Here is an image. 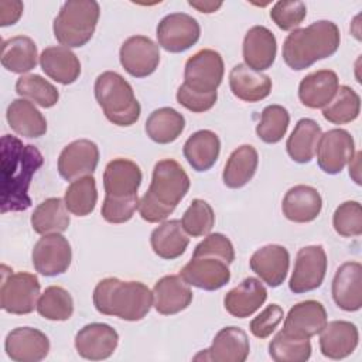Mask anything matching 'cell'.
Wrapping results in <instances>:
<instances>
[{
  "label": "cell",
  "mask_w": 362,
  "mask_h": 362,
  "mask_svg": "<svg viewBox=\"0 0 362 362\" xmlns=\"http://www.w3.org/2000/svg\"><path fill=\"white\" fill-rule=\"evenodd\" d=\"M42 164L44 157L35 146L23 144L11 134L1 137V214L30 208L31 178Z\"/></svg>",
  "instance_id": "cell-1"
},
{
  "label": "cell",
  "mask_w": 362,
  "mask_h": 362,
  "mask_svg": "<svg viewBox=\"0 0 362 362\" xmlns=\"http://www.w3.org/2000/svg\"><path fill=\"white\" fill-rule=\"evenodd\" d=\"M189 177L173 158L156 163L147 192L139 201V214L148 223L164 222L189 189Z\"/></svg>",
  "instance_id": "cell-2"
},
{
  "label": "cell",
  "mask_w": 362,
  "mask_h": 362,
  "mask_svg": "<svg viewBox=\"0 0 362 362\" xmlns=\"http://www.w3.org/2000/svg\"><path fill=\"white\" fill-rule=\"evenodd\" d=\"M339 28L329 20H318L305 28L293 30L283 44V59L294 71H303L314 62L328 58L339 48Z\"/></svg>",
  "instance_id": "cell-3"
},
{
  "label": "cell",
  "mask_w": 362,
  "mask_h": 362,
  "mask_svg": "<svg viewBox=\"0 0 362 362\" xmlns=\"http://www.w3.org/2000/svg\"><path fill=\"white\" fill-rule=\"evenodd\" d=\"M93 305L103 315L124 321L143 320L153 305V291L141 281H123L117 277L100 280L93 290Z\"/></svg>",
  "instance_id": "cell-4"
},
{
  "label": "cell",
  "mask_w": 362,
  "mask_h": 362,
  "mask_svg": "<svg viewBox=\"0 0 362 362\" xmlns=\"http://www.w3.org/2000/svg\"><path fill=\"white\" fill-rule=\"evenodd\" d=\"M95 98L106 119L116 126H132L140 117L137 102L130 83L117 72H102L95 81Z\"/></svg>",
  "instance_id": "cell-5"
},
{
  "label": "cell",
  "mask_w": 362,
  "mask_h": 362,
  "mask_svg": "<svg viewBox=\"0 0 362 362\" xmlns=\"http://www.w3.org/2000/svg\"><path fill=\"white\" fill-rule=\"evenodd\" d=\"M100 14L95 0H71L62 4L54 18L52 31L57 41L66 48H79L92 38Z\"/></svg>",
  "instance_id": "cell-6"
},
{
  "label": "cell",
  "mask_w": 362,
  "mask_h": 362,
  "mask_svg": "<svg viewBox=\"0 0 362 362\" xmlns=\"http://www.w3.org/2000/svg\"><path fill=\"white\" fill-rule=\"evenodd\" d=\"M40 281L35 274L27 272L13 273L7 266H1L0 305L6 313L24 315L37 308L40 298Z\"/></svg>",
  "instance_id": "cell-7"
},
{
  "label": "cell",
  "mask_w": 362,
  "mask_h": 362,
  "mask_svg": "<svg viewBox=\"0 0 362 362\" xmlns=\"http://www.w3.org/2000/svg\"><path fill=\"white\" fill-rule=\"evenodd\" d=\"M223 59L215 49H201L189 57L184 68V85L195 92L212 93L223 79Z\"/></svg>",
  "instance_id": "cell-8"
},
{
  "label": "cell",
  "mask_w": 362,
  "mask_h": 362,
  "mask_svg": "<svg viewBox=\"0 0 362 362\" xmlns=\"http://www.w3.org/2000/svg\"><path fill=\"white\" fill-rule=\"evenodd\" d=\"M327 273V253L321 245L304 246L297 252L288 288L301 294L318 288Z\"/></svg>",
  "instance_id": "cell-9"
},
{
  "label": "cell",
  "mask_w": 362,
  "mask_h": 362,
  "mask_svg": "<svg viewBox=\"0 0 362 362\" xmlns=\"http://www.w3.org/2000/svg\"><path fill=\"white\" fill-rule=\"evenodd\" d=\"M158 45L173 54L184 52L197 44L201 35L198 21L185 13H171L157 25Z\"/></svg>",
  "instance_id": "cell-10"
},
{
  "label": "cell",
  "mask_w": 362,
  "mask_h": 362,
  "mask_svg": "<svg viewBox=\"0 0 362 362\" xmlns=\"http://www.w3.org/2000/svg\"><path fill=\"white\" fill-rule=\"evenodd\" d=\"M31 260L40 274L54 277L68 270L72 260V249L68 239L61 233L42 235L33 247Z\"/></svg>",
  "instance_id": "cell-11"
},
{
  "label": "cell",
  "mask_w": 362,
  "mask_h": 362,
  "mask_svg": "<svg viewBox=\"0 0 362 362\" xmlns=\"http://www.w3.org/2000/svg\"><path fill=\"white\" fill-rule=\"evenodd\" d=\"M315 154L325 174H339L355 154L354 137L344 129H331L321 134Z\"/></svg>",
  "instance_id": "cell-12"
},
{
  "label": "cell",
  "mask_w": 362,
  "mask_h": 362,
  "mask_svg": "<svg viewBox=\"0 0 362 362\" xmlns=\"http://www.w3.org/2000/svg\"><path fill=\"white\" fill-rule=\"evenodd\" d=\"M120 64L134 78L151 75L160 64L158 45L146 35L129 37L120 47Z\"/></svg>",
  "instance_id": "cell-13"
},
{
  "label": "cell",
  "mask_w": 362,
  "mask_h": 362,
  "mask_svg": "<svg viewBox=\"0 0 362 362\" xmlns=\"http://www.w3.org/2000/svg\"><path fill=\"white\" fill-rule=\"evenodd\" d=\"M182 280L194 287L214 291L222 288L230 280L229 264L214 256H192L180 270Z\"/></svg>",
  "instance_id": "cell-14"
},
{
  "label": "cell",
  "mask_w": 362,
  "mask_h": 362,
  "mask_svg": "<svg viewBox=\"0 0 362 362\" xmlns=\"http://www.w3.org/2000/svg\"><path fill=\"white\" fill-rule=\"evenodd\" d=\"M99 163V148L88 139H79L64 147L58 157V173L66 181L92 175Z\"/></svg>",
  "instance_id": "cell-15"
},
{
  "label": "cell",
  "mask_w": 362,
  "mask_h": 362,
  "mask_svg": "<svg viewBox=\"0 0 362 362\" xmlns=\"http://www.w3.org/2000/svg\"><path fill=\"white\" fill-rule=\"evenodd\" d=\"M250 344L247 334L239 327H225L215 335L208 349L198 352L194 361L243 362L249 356Z\"/></svg>",
  "instance_id": "cell-16"
},
{
  "label": "cell",
  "mask_w": 362,
  "mask_h": 362,
  "mask_svg": "<svg viewBox=\"0 0 362 362\" xmlns=\"http://www.w3.org/2000/svg\"><path fill=\"white\" fill-rule=\"evenodd\" d=\"M119 344V334L105 322H92L82 327L75 335V349L89 361H102L113 355Z\"/></svg>",
  "instance_id": "cell-17"
},
{
  "label": "cell",
  "mask_w": 362,
  "mask_h": 362,
  "mask_svg": "<svg viewBox=\"0 0 362 362\" xmlns=\"http://www.w3.org/2000/svg\"><path fill=\"white\" fill-rule=\"evenodd\" d=\"M4 351L14 362H38L48 355L49 339L37 328L18 327L7 334Z\"/></svg>",
  "instance_id": "cell-18"
},
{
  "label": "cell",
  "mask_w": 362,
  "mask_h": 362,
  "mask_svg": "<svg viewBox=\"0 0 362 362\" xmlns=\"http://www.w3.org/2000/svg\"><path fill=\"white\" fill-rule=\"evenodd\" d=\"M249 266L267 286L279 287L287 277L290 255L281 245H266L252 255Z\"/></svg>",
  "instance_id": "cell-19"
},
{
  "label": "cell",
  "mask_w": 362,
  "mask_h": 362,
  "mask_svg": "<svg viewBox=\"0 0 362 362\" xmlns=\"http://www.w3.org/2000/svg\"><path fill=\"white\" fill-rule=\"evenodd\" d=\"M332 298L344 311H358L362 307V266L359 262L342 263L332 280Z\"/></svg>",
  "instance_id": "cell-20"
},
{
  "label": "cell",
  "mask_w": 362,
  "mask_h": 362,
  "mask_svg": "<svg viewBox=\"0 0 362 362\" xmlns=\"http://www.w3.org/2000/svg\"><path fill=\"white\" fill-rule=\"evenodd\" d=\"M327 324V311L320 301L305 300L293 305L284 320L283 331L297 338H307L320 334Z\"/></svg>",
  "instance_id": "cell-21"
},
{
  "label": "cell",
  "mask_w": 362,
  "mask_h": 362,
  "mask_svg": "<svg viewBox=\"0 0 362 362\" xmlns=\"http://www.w3.org/2000/svg\"><path fill=\"white\" fill-rule=\"evenodd\" d=\"M276 37L269 28L263 25H255L249 28L242 45V54L246 66L257 72L269 69L276 59Z\"/></svg>",
  "instance_id": "cell-22"
},
{
  "label": "cell",
  "mask_w": 362,
  "mask_h": 362,
  "mask_svg": "<svg viewBox=\"0 0 362 362\" xmlns=\"http://www.w3.org/2000/svg\"><path fill=\"white\" fill-rule=\"evenodd\" d=\"M359 332L355 324L344 320L327 322L320 331V349L325 358L344 359L358 346Z\"/></svg>",
  "instance_id": "cell-23"
},
{
  "label": "cell",
  "mask_w": 362,
  "mask_h": 362,
  "mask_svg": "<svg viewBox=\"0 0 362 362\" xmlns=\"http://www.w3.org/2000/svg\"><path fill=\"white\" fill-rule=\"evenodd\" d=\"M140 167L127 158H115L103 171V188L109 197H134L141 184Z\"/></svg>",
  "instance_id": "cell-24"
},
{
  "label": "cell",
  "mask_w": 362,
  "mask_h": 362,
  "mask_svg": "<svg viewBox=\"0 0 362 362\" xmlns=\"http://www.w3.org/2000/svg\"><path fill=\"white\" fill-rule=\"evenodd\" d=\"M192 301V291L178 274L161 277L153 288V305L163 315H173L184 311Z\"/></svg>",
  "instance_id": "cell-25"
},
{
  "label": "cell",
  "mask_w": 362,
  "mask_h": 362,
  "mask_svg": "<svg viewBox=\"0 0 362 362\" xmlns=\"http://www.w3.org/2000/svg\"><path fill=\"white\" fill-rule=\"evenodd\" d=\"M267 290L256 277H246L229 290L223 298L225 310L236 318H246L256 313L266 301Z\"/></svg>",
  "instance_id": "cell-26"
},
{
  "label": "cell",
  "mask_w": 362,
  "mask_h": 362,
  "mask_svg": "<svg viewBox=\"0 0 362 362\" xmlns=\"http://www.w3.org/2000/svg\"><path fill=\"white\" fill-rule=\"evenodd\" d=\"M322 208V199L320 192L310 185L291 187L281 202L283 215L296 223H307L314 221Z\"/></svg>",
  "instance_id": "cell-27"
},
{
  "label": "cell",
  "mask_w": 362,
  "mask_h": 362,
  "mask_svg": "<svg viewBox=\"0 0 362 362\" xmlns=\"http://www.w3.org/2000/svg\"><path fill=\"white\" fill-rule=\"evenodd\" d=\"M339 88L338 75L331 69H320L304 76L298 85V98L310 109L325 107Z\"/></svg>",
  "instance_id": "cell-28"
},
{
  "label": "cell",
  "mask_w": 362,
  "mask_h": 362,
  "mask_svg": "<svg viewBox=\"0 0 362 362\" xmlns=\"http://www.w3.org/2000/svg\"><path fill=\"white\" fill-rule=\"evenodd\" d=\"M229 86L238 99L253 103L270 95L272 79L269 75L253 71L245 64H238L230 69Z\"/></svg>",
  "instance_id": "cell-29"
},
{
  "label": "cell",
  "mask_w": 362,
  "mask_h": 362,
  "mask_svg": "<svg viewBox=\"0 0 362 362\" xmlns=\"http://www.w3.org/2000/svg\"><path fill=\"white\" fill-rule=\"evenodd\" d=\"M40 65L47 76L61 85H71L81 75L78 57L62 45L45 48L40 55Z\"/></svg>",
  "instance_id": "cell-30"
},
{
  "label": "cell",
  "mask_w": 362,
  "mask_h": 362,
  "mask_svg": "<svg viewBox=\"0 0 362 362\" xmlns=\"http://www.w3.org/2000/svg\"><path fill=\"white\" fill-rule=\"evenodd\" d=\"M8 126L27 139H38L47 133V120L42 113L27 99H14L6 112Z\"/></svg>",
  "instance_id": "cell-31"
},
{
  "label": "cell",
  "mask_w": 362,
  "mask_h": 362,
  "mask_svg": "<svg viewBox=\"0 0 362 362\" xmlns=\"http://www.w3.org/2000/svg\"><path fill=\"white\" fill-rule=\"evenodd\" d=\"M182 153L195 171H208L219 157L221 140L212 130H198L187 139Z\"/></svg>",
  "instance_id": "cell-32"
},
{
  "label": "cell",
  "mask_w": 362,
  "mask_h": 362,
  "mask_svg": "<svg viewBox=\"0 0 362 362\" xmlns=\"http://www.w3.org/2000/svg\"><path fill=\"white\" fill-rule=\"evenodd\" d=\"M150 243L153 252L158 257L165 260H174L185 252L189 243V238L184 230L181 221L170 219L161 222L151 232Z\"/></svg>",
  "instance_id": "cell-33"
},
{
  "label": "cell",
  "mask_w": 362,
  "mask_h": 362,
  "mask_svg": "<svg viewBox=\"0 0 362 362\" xmlns=\"http://www.w3.org/2000/svg\"><path fill=\"white\" fill-rule=\"evenodd\" d=\"M321 134V127L315 120L308 117L300 119L286 141L290 158L298 164L310 163L315 156Z\"/></svg>",
  "instance_id": "cell-34"
},
{
  "label": "cell",
  "mask_w": 362,
  "mask_h": 362,
  "mask_svg": "<svg viewBox=\"0 0 362 362\" xmlns=\"http://www.w3.org/2000/svg\"><path fill=\"white\" fill-rule=\"evenodd\" d=\"M259 164V154L250 144L238 147L228 158L222 180L228 188L238 189L245 187L255 175Z\"/></svg>",
  "instance_id": "cell-35"
},
{
  "label": "cell",
  "mask_w": 362,
  "mask_h": 362,
  "mask_svg": "<svg viewBox=\"0 0 362 362\" xmlns=\"http://www.w3.org/2000/svg\"><path fill=\"white\" fill-rule=\"evenodd\" d=\"M37 45L27 35H16L3 41L1 65L10 72L25 74L37 65Z\"/></svg>",
  "instance_id": "cell-36"
},
{
  "label": "cell",
  "mask_w": 362,
  "mask_h": 362,
  "mask_svg": "<svg viewBox=\"0 0 362 362\" xmlns=\"http://www.w3.org/2000/svg\"><path fill=\"white\" fill-rule=\"evenodd\" d=\"M65 201L61 198H48L37 205L31 215L33 230L38 235L61 233L69 226V214Z\"/></svg>",
  "instance_id": "cell-37"
},
{
  "label": "cell",
  "mask_w": 362,
  "mask_h": 362,
  "mask_svg": "<svg viewBox=\"0 0 362 362\" xmlns=\"http://www.w3.org/2000/svg\"><path fill=\"white\" fill-rule=\"evenodd\" d=\"M184 116L173 107H160L153 110L144 126L147 136L158 144L175 141L184 132Z\"/></svg>",
  "instance_id": "cell-38"
},
{
  "label": "cell",
  "mask_w": 362,
  "mask_h": 362,
  "mask_svg": "<svg viewBox=\"0 0 362 362\" xmlns=\"http://www.w3.org/2000/svg\"><path fill=\"white\" fill-rule=\"evenodd\" d=\"M361 98L349 86L338 88L332 100L322 107V116L332 124H345L354 122L359 116Z\"/></svg>",
  "instance_id": "cell-39"
},
{
  "label": "cell",
  "mask_w": 362,
  "mask_h": 362,
  "mask_svg": "<svg viewBox=\"0 0 362 362\" xmlns=\"http://www.w3.org/2000/svg\"><path fill=\"white\" fill-rule=\"evenodd\" d=\"M64 201L72 215L86 216L93 212L98 202L95 178L92 175H86L72 181L65 191Z\"/></svg>",
  "instance_id": "cell-40"
},
{
  "label": "cell",
  "mask_w": 362,
  "mask_h": 362,
  "mask_svg": "<svg viewBox=\"0 0 362 362\" xmlns=\"http://www.w3.org/2000/svg\"><path fill=\"white\" fill-rule=\"evenodd\" d=\"M269 355L276 362H305L311 356V342L279 331L269 344Z\"/></svg>",
  "instance_id": "cell-41"
},
{
  "label": "cell",
  "mask_w": 362,
  "mask_h": 362,
  "mask_svg": "<svg viewBox=\"0 0 362 362\" xmlns=\"http://www.w3.org/2000/svg\"><path fill=\"white\" fill-rule=\"evenodd\" d=\"M16 92L23 99L45 109L55 106L59 99L58 89L51 82L35 74L21 75L16 82Z\"/></svg>",
  "instance_id": "cell-42"
},
{
  "label": "cell",
  "mask_w": 362,
  "mask_h": 362,
  "mask_svg": "<svg viewBox=\"0 0 362 362\" xmlns=\"http://www.w3.org/2000/svg\"><path fill=\"white\" fill-rule=\"evenodd\" d=\"M38 314L51 321H66L74 313V300L61 286H49L40 296L37 303Z\"/></svg>",
  "instance_id": "cell-43"
},
{
  "label": "cell",
  "mask_w": 362,
  "mask_h": 362,
  "mask_svg": "<svg viewBox=\"0 0 362 362\" xmlns=\"http://www.w3.org/2000/svg\"><path fill=\"white\" fill-rule=\"evenodd\" d=\"M290 124V115L286 107L280 105H269L263 109L260 122L256 126L257 137L267 143H279L286 134Z\"/></svg>",
  "instance_id": "cell-44"
},
{
  "label": "cell",
  "mask_w": 362,
  "mask_h": 362,
  "mask_svg": "<svg viewBox=\"0 0 362 362\" xmlns=\"http://www.w3.org/2000/svg\"><path fill=\"white\" fill-rule=\"evenodd\" d=\"M215 223V214L212 206L204 199H194L182 215L181 225L187 235L199 238L208 235Z\"/></svg>",
  "instance_id": "cell-45"
},
{
  "label": "cell",
  "mask_w": 362,
  "mask_h": 362,
  "mask_svg": "<svg viewBox=\"0 0 362 362\" xmlns=\"http://www.w3.org/2000/svg\"><path fill=\"white\" fill-rule=\"evenodd\" d=\"M332 226L339 236L362 235V208L358 201H345L334 212Z\"/></svg>",
  "instance_id": "cell-46"
},
{
  "label": "cell",
  "mask_w": 362,
  "mask_h": 362,
  "mask_svg": "<svg viewBox=\"0 0 362 362\" xmlns=\"http://www.w3.org/2000/svg\"><path fill=\"white\" fill-rule=\"evenodd\" d=\"M305 16L307 7L303 1H277L270 10V18L283 31L296 30Z\"/></svg>",
  "instance_id": "cell-47"
},
{
  "label": "cell",
  "mask_w": 362,
  "mask_h": 362,
  "mask_svg": "<svg viewBox=\"0 0 362 362\" xmlns=\"http://www.w3.org/2000/svg\"><path fill=\"white\" fill-rule=\"evenodd\" d=\"M139 197H109L105 195L103 204H102V218L109 223H124L132 219L136 209L139 208Z\"/></svg>",
  "instance_id": "cell-48"
},
{
  "label": "cell",
  "mask_w": 362,
  "mask_h": 362,
  "mask_svg": "<svg viewBox=\"0 0 362 362\" xmlns=\"http://www.w3.org/2000/svg\"><path fill=\"white\" fill-rule=\"evenodd\" d=\"M192 256H214L230 264L235 260V249L229 238L223 233H208V236L195 246Z\"/></svg>",
  "instance_id": "cell-49"
},
{
  "label": "cell",
  "mask_w": 362,
  "mask_h": 362,
  "mask_svg": "<svg viewBox=\"0 0 362 362\" xmlns=\"http://www.w3.org/2000/svg\"><path fill=\"white\" fill-rule=\"evenodd\" d=\"M284 317L283 308L279 304H270L267 305L259 315H256L250 321V332L260 339L267 338L272 335V332L277 328V325L281 322Z\"/></svg>",
  "instance_id": "cell-50"
},
{
  "label": "cell",
  "mask_w": 362,
  "mask_h": 362,
  "mask_svg": "<svg viewBox=\"0 0 362 362\" xmlns=\"http://www.w3.org/2000/svg\"><path fill=\"white\" fill-rule=\"evenodd\" d=\"M216 99H218V92L201 93L187 88L184 83L180 85V88L177 89V102L185 109L195 113H202L212 109L214 105L216 103Z\"/></svg>",
  "instance_id": "cell-51"
},
{
  "label": "cell",
  "mask_w": 362,
  "mask_h": 362,
  "mask_svg": "<svg viewBox=\"0 0 362 362\" xmlns=\"http://www.w3.org/2000/svg\"><path fill=\"white\" fill-rule=\"evenodd\" d=\"M23 3L18 0H1L0 1V25L7 27L16 24L23 14Z\"/></svg>",
  "instance_id": "cell-52"
},
{
  "label": "cell",
  "mask_w": 362,
  "mask_h": 362,
  "mask_svg": "<svg viewBox=\"0 0 362 362\" xmlns=\"http://www.w3.org/2000/svg\"><path fill=\"white\" fill-rule=\"evenodd\" d=\"M188 4L198 10L199 13H205V14H209V13H215L221 6H222V1H202V0H198V1H194V0H189Z\"/></svg>",
  "instance_id": "cell-53"
},
{
  "label": "cell",
  "mask_w": 362,
  "mask_h": 362,
  "mask_svg": "<svg viewBox=\"0 0 362 362\" xmlns=\"http://www.w3.org/2000/svg\"><path fill=\"white\" fill-rule=\"evenodd\" d=\"M361 151H356L349 164V177L359 185L361 184Z\"/></svg>",
  "instance_id": "cell-54"
}]
</instances>
